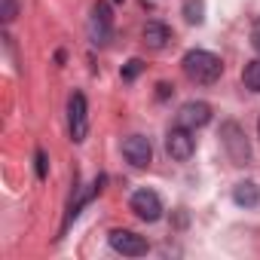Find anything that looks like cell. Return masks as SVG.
I'll list each match as a JSON object with an SVG mask.
<instances>
[{"instance_id": "obj_1", "label": "cell", "mask_w": 260, "mask_h": 260, "mask_svg": "<svg viewBox=\"0 0 260 260\" xmlns=\"http://www.w3.org/2000/svg\"><path fill=\"white\" fill-rule=\"evenodd\" d=\"M181 68H184V74H187L193 83H202V86L217 83L220 74H223V61H220L214 52H208V49H190V52L184 55Z\"/></svg>"}, {"instance_id": "obj_2", "label": "cell", "mask_w": 260, "mask_h": 260, "mask_svg": "<svg viewBox=\"0 0 260 260\" xmlns=\"http://www.w3.org/2000/svg\"><path fill=\"white\" fill-rule=\"evenodd\" d=\"M68 125H71V138L77 144L86 141V132H89V104H86L83 92H71V98H68Z\"/></svg>"}, {"instance_id": "obj_3", "label": "cell", "mask_w": 260, "mask_h": 260, "mask_svg": "<svg viewBox=\"0 0 260 260\" xmlns=\"http://www.w3.org/2000/svg\"><path fill=\"white\" fill-rule=\"evenodd\" d=\"M128 205H132V211H135L141 220H147V223H156V220L162 217V199H159L153 190H147V187H144V190H135Z\"/></svg>"}, {"instance_id": "obj_4", "label": "cell", "mask_w": 260, "mask_h": 260, "mask_svg": "<svg viewBox=\"0 0 260 260\" xmlns=\"http://www.w3.org/2000/svg\"><path fill=\"white\" fill-rule=\"evenodd\" d=\"M220 138H223V147H226L230 159H233L236 166H245L248 156H251V150H248V138H245L242 128H239L236 122H226L223 132H220Z\"/></svg>"}, {"instance_id": "obj_5", "label": "cell", "mask_w": 260, "mask_h": 260, "mask_svg": "<svg viewBox=\"0 0 260 260\" xmlns=\"http://www.w3.org/2000/svg\"><path fill=\"white\" fill-rule=\"evenodd\" d=\"M122 156L132 162L135 169H147L150 159H153L150 138H144V135H128V138L122 141Z\"/></svg>"}, {"instance_id": "obj_6", "label": "cell", "mask_w": 260, "mask_h": 260, "mask_svg": "<svg viewBox=\"0 0 260 260\" xmlns=\"http://www.w3.org/2000/svg\"><path fill=\"white\" fill-rule=\"evenodd\" d=\"M110 248L125 254V257H141V254H147V239L132 233V230H113L110 233Z\"/></svg>"}, {"instance_id": "obj_7", "label": "cell", "mask_w": 260, "mask_h": 260, "mask_svg": "<svg viewBox=\"0 0 260 260\" xmlns=\"http://www.w3.org/2000/svg\"><path fill=\"white\" fill-rule=\"evenodd\" d=\"M166 150H169V156H172V159L184 162V159H190V156H193V150H196V138L190 135V128L178 125V128H172L169 138H166Z\"/></svg>"}, {"instance_id": "obj_8", "label": "cell", "mask_w": 260, "mask_h": 260, "mask_svg": "<svg viewBox=\"0 0 260 260\" xmlns=\"http://www.w3.org/2000/svg\"><path fill=\"white\" fill-rule=\"evenodd\" d=\"M208 119H211V107L205 104V101H187L184 107H181V113H178V125H184V128H202V125H208Z\"/></svg>"}, {"instance_id": "obj_9", "label": "cell", "mask_w": 260, "mask_h": 260, "mask_svg": "<svg viewBox=\"0 0 260 260\" xmlns=\"http://www.w3.org/2000/svg\"><path fill=\"white\" fill-rule=\"evenodd\" d=\"M110 28H113L110 7H107V4H95V7H92V19H89V34H92V40H95V43H107Z\"/></svg>"}, {"instance_id": "obj_10", "label": "cell", "mask_w": 260, "mask_h": 260, "mask_svg": "<svg viewBox=\"0 0 260 260\" xmlns=\"http://www.w3.org/2000/svg\"><path fill=\"white\" fill-rule=\"evenodd\" d=\"M144 40H147L150 49H162V46L172 40V28L162 25V22H147V25H144Z\"/></svg>"}, {"instance_id": "obj_11", "label": "cell", "mask_w": 260, "mask_h": 260, "mask_svg": "<svg viewBox=\"0 0 260 260\" xmlns=\"http://www.w3.org/2000/svg\"><path fill=\"white\" fill-rule=\"evenodd\" d=\"M233 202H236V205H245V208H254V205L260 202V187H257L254 181H242V184H236V190H233Z\"/></svg>"}, {"instance_id": "obj_12", "label": "cell", "mask_w": 260, "mask_h": 260, "mask_svg": "<svg viewBox=\"0 0 260 260\" xmlns=\"http://www.w3.org/2000/svg\"><path fill=\"white\" fill-rule=\"evenodd\" d=\"M242 83L251 89V92H260V58L248 61L245 71H242Z\"/></svg>"}, {"instance_id": "obj_13", "label": "cell", "mask_w": 260, "mask_h": 260, "mask_svg": "<svg viewBox=\"0 0 260 260\" xmlns=\"http://www.w3.org/2000/svg\"><path fill=\"white\" fill-rule=\"evenodd\" d=\"M184 16H187L190 25H199V22H202V0H187Z\"/></svg>"}, {"instance_id": "obj_14", "label": "cell", "mask_w": 260, "mask_h": 260, "mask_svg": "<svg viewBox=\"0 0 260 260\" xmlns=\"http://www.w3.org/2000/svg\"><path fill=\"white\" fill-rule=\"evenodd\" d=\"M141 68H144V64H141L138 58H132V61H128V64L122 68V77H125V80H135V77L141 74Z\"/></svg>"}, {"instance_id": "obj_15", "label": "cell", "mask_w": 260, "mask_h": 260, "mask_svg": "<svg viewBox=\"0 0 260 260\" xmlns=\"http://www.w3.org/2000/svg\"><path fill=\"white\" fill-rule=\"evenodd\" d=\"M34 162H37V178L43 181V178H46V172H49V162H46V153H43V150H37V156H34Z\"/></svg>"}, {"instance_id": "obj_16", "label": "cell", "mask_w": 260, "mask_h": 260, "mask_svg": "<svg viewBox=\"0 0 260 260\" xmlns=\"http://www.w3.org/2000/svg\"><path fill=\"white\" fill-rule=\"evenodd\" d=\"M16 19V0H4V22Z\"/></svg>"}, {"instance_id": "obj_17", "label": "cell", "mask_w": 260, "mask_h": 260, "mask_svg": "<svg viewBox=\"0 0 260 260\" xmlns=\"http://www.w3.org/2000/svg\"><path fill=\"white\" fill-rule=\"evenodd\" d=\"M251 43H254V49L260 52V19L254 22V28H251Z\"/></svg>"}, {"instance_id": "obj_18", "label": "cell", "mask_w": 260, "mask_h": 260, "mask_svg": "<svg viewBox=\"0 0 260 260\" xmlns=\"http://www.w3.org/2000/svg\"><path fill=\"white\" fill-rule=\"evenodd\" d=\"M156 89H159V98H169V92H172V86H169V83H159Z\"/></svg>"}, {"instance_id": "obj_19", "label": "cell", "mask_w": 260, "mask_h": 260, "mask_svg": "<svg viewBox=\"0 0 260 260\" xmlns=\"http://www.w3.org/2000/svg\"><path fill=\"white\" fill-rule=\"evenodd\" d=\"M257 132H260V119H257Z\"/></svg>"}]
</instances>
